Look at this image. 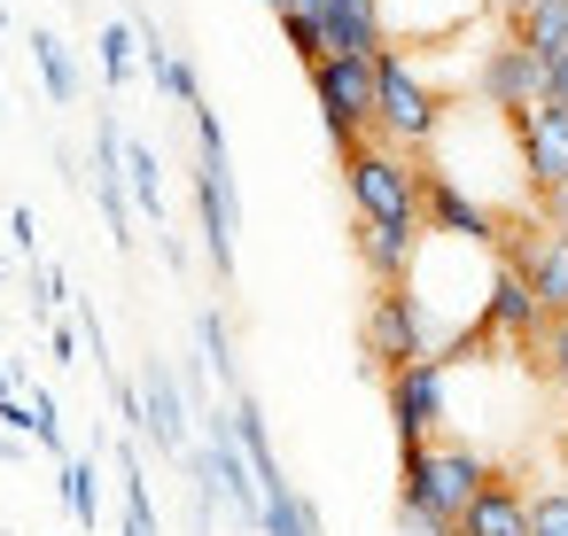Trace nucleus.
<instances>
[{"label": "nucleus", "instance_id": "obj_1", "mask_svg": "<svg viewBox=\"0 0 568 536\" xmlns=\"http://www.w3.org/2000/svg\"><path fill=\"white\" fill-rule=\"evenodd\" d=\"M498 466L467 443V435H436V443H413L397 451V520L413 536H452L459 505L490 482Z\"/></svg>", "mask_w": 568, "mask_h": 536}, {"label": "nucleus", "instance_id": "obj_2", "mask_svg": "<svg viewBox=\"0 0 568 536\" xmlns=\"http://www.w3.org/2000/svg\"><path fill=\"white\" fill-rule=\"evenodd\" d=\"M444 110H452V102L413 71L405 48H382V55H374V141H389V148H405V156H428Z\"/></svg>", "mask_w": 568, "mask_h": 536}, {"label": "nucleus", "instance_id": "obj_3", "mask_svg": "<svg viewBox=\"0 0 568 536\" xmlns=\"http://www.w3.org/2000/svg\"><path fill=\"white\" fill-rule=\"evenodd\" d=\"M343 187L366 226H420V156H405L389 141H358L343 156Z\"/></svg>", "mask_w": 568, "mask_h": 536}, {"label": "nucleus", "instance_id": "obj_4", "mask_svg": "<svg viewBox=\"0 0 568 536\" xmlns=\"http://www.w3.org/2000/svg\"><path fill=\"white\" fill-rule=\"evenodd\" d=\"M187 117H195V148H203V164H195L203 257H211V272H219V280H234V234H242V203H234V156H226V133H219L211 102H203V110H187Z\"/></svg>", "mask_w": 568, "mask_h": 536}, {"label": "nucleus", "instance_id": "obj_5", "mask_svg": "<svg viewBox=\"0 0 568 536\" xmlns=\"http://www.w3.org/2000/svg\"><path fill=\"white\" fill-rule=\"evenodd\" d=\"M312 79V102H320V125L327 141L351 156L358 141H374V63H351V55H327L304 71Z\"/></svg>", "mask_w": 568, "mask_h": 536}, {"label": "nucleus", "instance_id": "obj_6", "mask_svg": "<svg viewBox=\"0 0 568 536\" xmlns=\"http://www.w3.org/2000/svg\"><path fill=\"white\" fill-rule=\"evenodd\" d=\"M452 420V365L444 358H413L389 373V427H397V451L413 443H436Z\"/></svg>", "mask_w": 568, "mask_h": 536}, {"label": "nucleus", "instance_id": "obj_7", "mask_svg": "<svg viewBox=\"0 0 568 536\" xmlns=\"http://www.w3.org/2000/svg\"><path fill=\"white\" fill-rule=\"evenodd\" d=\"M358 334H366V365H374V373H397V365L428 358V319H420V303L405 296V280L366 296V327H358Z\"/></svg>", "mask_w": 568, "mask_h": 536}, {"label": "nucleus", "instance_id": "obj_8", "mask_svg": "<svg viewBox=\"0 0 568 536\" xmlns=\"http://www.w3.org/2000/svg\"><path fill=\"white\" fill-rule=\"evenodd\" d=\"M506 133H514V156H521L529 203H537V195H552V187H568V110H552V102L514 110V117H506Z\"/></svg>", "mask_w": 568, "mask_h": 536}, {"label": "nucleus", "instance_id": "obj_9", "mask_svg": "<svg viewBox=\"0 0 568 536\" xmlns=\"http://www.w3.org/2000/svg\"><path fill=\"white\" fill-rule=\"evenodd\" d=\"M475 94H483V110H490V117H514V110H537V102H545V63H537L529 48H514V40H498V48H483V71H475Z\"/></svg>", "mask_w": 568, "mask_h": 536}, {"label": "nucleus", "instance_id": "obj_10", "mask_svg": "<svg viewBox=\"0 0 568 536\" xmlns=\"http://www.w3.org/2000/svg\"><path fill=\"white\" fill-rule=\"evenodd\" d=\"M312 32H320V63L327 55H351V63H374L389 40H382V9L374 0H312Z\"/></svg>", "mask_w": 568, "mask_h": 536}, {"label": "nucleus", "instance_id": "obj_11", "mask_svg": "<svg viewBox=\"0 0 568 536\" xmlns=\"http://www.w3.org/2000/svg\"><path fill=\"white\" fill-rule=\"evenodd\" d=\"M133 389H141V443H156V451L187 458V443H195V435H187V420H195V412H187V396H180V373H172L164 358H149Z\"/></svg>", "mask_w": 568, "mask_h": 536}, {"label": "nucleus", "instance_id": "obj_12", "mask_svg": "<svg viewBox=\"0 0 568 536\" xmlns=\"http://www.w3.org/2000/svg\"><path fill=\"white\" fill-rule=\"evenodd\" d=\"M452 536H529V489H521L514 474H490V482L459 505Z\"/></svg>", "mask_w": 568, "mask_h": 536}, {"label": "nucleus", "instance_id": "obj_13", "mask_svg": "<svg viewBox=\"0 0 568 536\" xmlns=\"http://www.w3.org/2000/svg\"><path fill=\"white\" fill-rule=\"evenodd\" d=\"M94 195H102V218H110L118 249H133V203H125V133H118V117H110V110L94 117Z\"/></svg>", "mask_w": 568, "mask_h": 536}, {"label": "nucleus", "instance_id": "obj_14", "mask_svg": "<svg viewBox=\"0 0 568 536\" xmlns=\"http://www.w3.org/2000/svg\"><path fill=\"white\" fill-rule=\"evenodd\" d=\"M351 249H358V265L374 272V288H397L405 272H413V257H420V226H351Z\"/></svg>", "mask_w": 568, "mask_h": 536}, {"label": "nucleus", "instance_id": "obj_15", "mask_svg": "<svg viewBox=\"0 0 568 536\" xmlns=\"http://www.w3.org/2000/svg\"><path fill=\"white\" fill-rule=\"evenodd\" d=\"M506 40H514V48H529L537 63H552V55H568V0H545V9H529V17H514V24H506Z\"/></svg>", "mask_w": 568, "mask_h": 536}, {"label": "nucleus", "instance_id": "obj_16", "mask_svg": "<svg viewBox=\"0 0 568 536\" xmlns=\"http://www.w3.org/2000/svg\"><path fill=\"white\" fill-rule=\"evenodd\" d=\"M118 497H125V536H156V497H149V474H141V443L133 435L118 443Z\"/></svg>", "mask_w": 568, "mask_h": 536}, {"label": "nucleus", "instance_id": "obj_17", "mask_svg": "<svg viewBox=\"0 0 568 536\" xmlns=\"http://www.w3.org/2000/svg\"><path fill=\"white\" fill-rule=\"evenodd\" d=\"M32 63H40V86H48V102H55V110H71V102H79V63H71V48H63L48 24L32 32Z\"/></svg>", "mask_w": 568, "mask_h": 536}, {"label": "nucleus", "instance_id": "obj_18", "mask_svg": "<svg viewBox=\"0 0 568 536\" xmlns=\"http://www.w3.org/2000/svg\"><path fill=\"white\" fill-rule=\"evenodd\" d=\"M125 195H133L141 218L164 234V179H156V148H149V141H125Z\"/></svg>", "mask_w": 568, "mask_h": 536}, {"label": "nucleus", "instance_id": "obj_19", "mask_svg": "<svg viewBox=\"0 0 568 536\" xmlns=\"http://www.w3.org/2000/svg\"><path fill=\"white\" fill-rule=\"evenodd\" d=\"M63 505H71L79 528L102 520V466H94V458H63Z\"/></svg>", "mask_w": 568, "mask_h": 536}, {"label": "nucleus", "instance_id": "obj_20", "mask_svg": "<svg viewBox=\"0 0 568 536\" xmlns=\"http://www.w3.org/2000/svg\"><path fill=\"white\" fill-rule=\"evenodd\" d=\"M195 334H203V365L226 381V396L242 389V365H234V334H226V311H203L195 319Z\"/></svg>", "mask_w": 568, "mask_h": 536}, {"label": "nucleus", "instance_id": "obj_21", "mask_svg": "<svg viewBox=\"0 0 568 536\" xmlns=\"http://www.w3.org/2000/svg\"><path fill=\"white\" fill-rule=\"evenodd\" d=\"M24 412H32V443H40V451H55V458H71V451H63V412H55V389L24 381Z\"/></svg>", "mask_w": 568, "mask_h": 536}, {"label": "nucleus", "instance_id": "obj_22", "mask_svg": "<svg viewBox=\"0 0 568 536\" xmlns=\"http://www.w3.org/2000/svg\"><path fill=\"white\" fill-rule=\"evenodd\" d=\"M94 48H102V79H110V94H118V86L133 79V32H125V17H118V24H102V40H94Z\"/></svg>", "mask_w": 568, "mask_h": 536}, {"label": "nucleus", "instance_id": "obj_23", "mask_svg": "<svg viewBox=\"0 0 568 536\" xmlns=\"http://www.w3.org/2000/svg\"><path fill=\"white\" fill-rule=\"evenodd\" d=\"M529 536H568V489H537L529 497Z\"/></svg>", "mask_w": 568, "mask_h": 536}, {"label": "nucleus", "instance_id": "obj_24", "mask_svg": "<svg viewBox=\"0 0 568 536\" xmlns=\"http://www.w3.org/2000/svg\"><path fill=\"white\" fill-rule=\"evenodd\" d=\"M537 358H545V373L568 389V319H552V327L537 334Z\"/></svg>", "mask_w": 568, "mask_h": 536}, {"label": "nucleus", "instance_id": "obj_25", "mask_svg": "<svg viewBox=\"0 0 568 536\" xmlns=\"http://www.w3.org/2000/svg\"><path fill=\"white\" fill-rule=\"evenodd\" d=\"M281 32H288V48H296V63L312 71V63H320V32H312V17H281Z\"/></svg>", "mask_w": 568, "mask_h": 536}, {"label": "nucleus", "instance_id": "obj_26", "mask_svg": "<svg viewBox=\"0 0 568 536\" xmlns=\"http://www.w3.org/2000/svg\"><path fill=\"white\" fill-rule=\"evenodd\" d=\"M9 241H17L24 257L40 249V226H32V203H17V210H9Z\"/></svg>", "mask_w": 568, "mask_h": 536}, {"label": "nucleus", "instance_id": "obj_27", "mask_svg": "<svg viewBox=\"0 0 568 536\" xmlns=\"http://www.w3.org/2000/svg\"><path fill=\"white\" fill-rule=\"evenodd\" d=\"M537 218H545V226H552V234L568 241V187H552V195H537Z\"/></svg>", "mask_w": 568, "mask_h": 536}, {"label": "nucleus", "instance_id": "obj_28", "mask_svg": "<svg viewBox=\"0 0 568 536\" xmlns=\"http://www.w3.org/2000/svg\"><path fill=\"white\" fill-rule=\"evenodd\" d=\"M545 102H552V110H568V55H552V63H545Z\"/></svg>", "mask_w": 568, "mask_h": 536}, {"label": "nucleus", "instance_id": "obj_29", "mask_svg": "<svg viewBox=\"0 0 568 536\" xmlns=\"http://www.w3.org/2000/svg\"><path fill=\"white\" fill-rule=\"evenodd\" d=\"M0 435H32V412H24V396H0Z\"/></svg>", "mask_w": 568, "mask_h": 536}, {"label": "nucleus", "instance_id": "obj_30", "mask_svg": "<svg viewBox=\"0 0 568 536\" xmlns=\"http://www.w3.org/2000/svg\"><path fill=\"white\" fill-rule=\"evenodd\" d=\"M48 342H55V358H63V365L79 358V327H71V319H55V334H48Z\"/></svg>", "mask_w": 568, "mask_h": 536}, {"label": "nucleus", "instance_id": "obj_31", "mask_svg": "<svg viewBox=\"0 0 568 536\" xmlns=\"http://www.w3.org/2000/svg\"><path fill=\"white\" fill-rule=\"evenodd\" d=\"M483 9H498V17L514 24V17H529V9H545V0H483Z\"/></svg>", "mask_w": 568, "mask_h": 536}, {"label": "nucleus", "instance_id": "obj_32", "mask_svg": "<svg viewBox=\"0 0 568 536\" xmlns=\"http://www.w3.org/2000/svg\"><path fill=\"white\" fill-rule=\"evenodd\" d=\"M17 451H24V443H17V435H0V458H17Z\"/></svg>", "mask_w": 568, "mask_h": 536}, {"label": "nucleus", "instance_id": "obj_33", "mask_svg": "<svg viewBox=\"0 0 568 536\" xmlns=\"http://www.w3.org/2000/svg\"><path fill=\"white\" fill-rule=\"evenodd\" d=\"M0 40H9V9H0Z\"/></svg>", "mask_w": 568, "mask_h": 536}]
</instances>
